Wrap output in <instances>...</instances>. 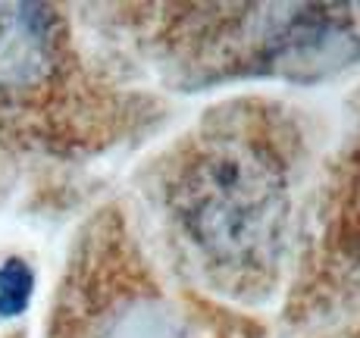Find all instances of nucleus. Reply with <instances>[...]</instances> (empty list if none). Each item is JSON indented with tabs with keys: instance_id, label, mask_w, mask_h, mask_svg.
I'll list each match as a JSON object with an SVG mask.
<instances>
[{
	"instance_id": "1",
	"label": "nucleus",
	"mask_w": 360,
	"mask_h": 338,
	"mask_svg": "<svg viewBox=\"0 0 360 338\" xmlns=\"http://www.w3.org/2000/svg\"><path fill=\"white\" fill-rule=\"evenodd\" d=\"M176 210L185 235L213 266L260 270L285 226V169L263 144L238 138L210 144L185 172Z\"/></svg>"
},
{
	"instance_id": "2",
	"label": "nucleus",
	"mask_w": 360,
	"mask_h": 338,
	"mask_svg": "<svg viewBox=\"0 0 360 338\" xmlns=\"http://www.w3.org/2000/svg\"><path fill=\"white\" fill-rule=\"evenodd\" d=\"M163 313L154 292L116 273L103 247H85L60 292L53 338H157Z\"/></svg>"
},
{
	"instance_id": "3",
	"label": "nucleus",
	"mask_w": 360,
	"mask_h": 338,
	"mask_svg": "<svg viewBox=\"0 0 360 338\" xmlns=\"http://www.w3.org/2000/svg\"><path fill=\"white\" fill-rule=\"evenodd\" d=\"M63 19L47 4H0V103L22 107L63 72Z\"/></svg>"
},
{
	"instance_id": "4",
	"label": "nucleus",
	"mask_w": 360,
	"mask_h": 338,
	"mask_svg": "<svg viewBox=\"0 0 360 338\" xmlns=\"http://www.w3.org/2000/svg\"><path fill=\"white\" fill-rule=\"evenodd\" d=\"M34 292V273L22 257H10L0 266V316L13 320V316L25 313Z\"/></svg>"
}]
</instances>
